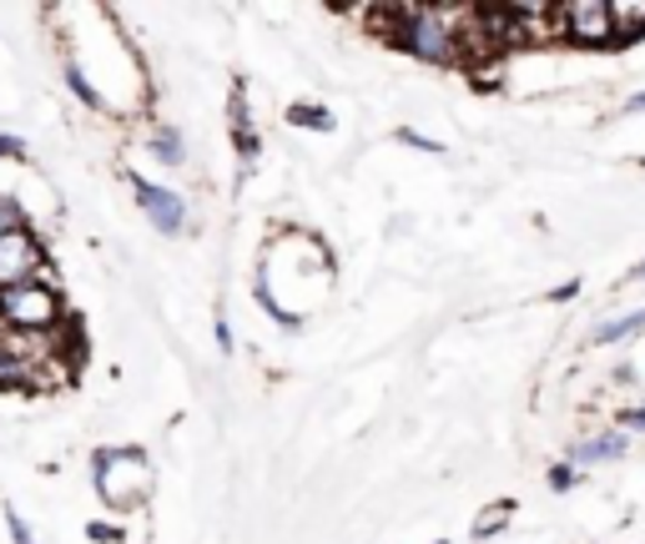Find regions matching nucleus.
I'll list each match as a JSON object with an SVG mask.
<instances>
[{
  "instance_id": "obj_1",
  "label": "nucleus",
  "mask_w": 645,
  "mask_h": 544,
  "mask_svg": "<svg viewBox=\"0 0 645 544\" xmlns=\"http://www.w3.org/2000/svg\"><path fill=\"white\" fill-rule=\"evenodd\" d=\"M373 21L383 26V41L404 46L414 61L424 66H464V6H383L373 11Z\"/></svg>"
},
{
  "instance_id": "obj_2",
  "label": "nucleus",
  "mask_w": 645,
  "mask_h": 544,
  "mask_svg": "<svg viewBox=\"0 0 645 544\" xmlns=\"http://www.w3.org/2000/svg\"><path fill=\"white\" fill-rule=\"evenodd\" d=\"M0 328H11L21 338H56L67 328V303L61 293L46 283H26V288H11V293H0Z\"/></svg>"
},
{
  "instance_id": "obj_11",
  "label": "nucleus",
  "mask_w": 645,
  "mask_h": 544,
  "mask_svg": "<svg viewBox=\"0 0 645 544\" xmlns=\"http://www.w3.org/2000/svg\"><path fill=\"white\" fill-rule=\"evenodd\" d=\"M288 121H293V127H313V131H333V117L323 107H303V101H298L293 111H288Z\"/></svg>"
},
{
  "instance_id": "obj_18",
  "label": "nucleus",
  "mask_w": 645,
  "mask_h": 544,
  "mask_svg": "<svg viewBox=\"0 0 645 544\" xmlns=\"http://www.w3.org/2000/svg\"><path fill=\"white\" fill-rule=\"evenodd\" d=\"M6 157H26V142H21V137H0V162H6Z\"/></svg>"
},
{
  "instance_id": "obj_10",
  "label": "nucleus",
  "mask_w": 645,
  "mask_h": 544,
  "mask_svg": "<svg viewBox=\"0 0 645 544\" xmlns=\"http://www.w3.org/2000/svg\"><path fill=\"white\" fill-rule=\"evenodd\" d=\"M147 147H152V157L162 167H182L187 162V142H182V131H177V127H157L152 137H147Z\"/></svg>"
},
{
  "instance_id": "obj_6",
  "label": "nucleus",
  "mask_w": 645,
  "mask_h": 544,
  "mask_svg": "<svg viewBox=\"0 0 645 544\" xmlns=\"http://www.w3.org/2000/svg\"><path fill=\"white\" fill-rule=\"evenodd\" d=\"M137 208L152 218V228L157 232H182L187 228V197L182 192H172V187H157V182H142L137 177Z\"/></svg>"
},
{
  "instance_id": "obj_9",
  "label": "nucleus",
  "mask_w": 645,
  "mask_h": 544,
  "mask_svg": "<svg viewBox=\"0 0 645 544\" xmlns=\"http://www.w3.org/2000/svg\"><path fill=\"white\" fill-rule=\"evenodd\" d=\"M611 16H615V36H621V46L645 36V0H611Z\"/></svg>"
},
{
  "instance_id": "obj_19",
  "label": "nucleus",
  "mask_w": 645,
  "mask_h": 544,
  "mask_svg": "<svg viewBox=\"0 0 645 544\" xmlns=\"http://www.w3.org/2000/svg\"><path fill=\"white\" fill-rule=\"evenodd\" d=\"M625 283H645V258H641V262H635V268H631V278H625Z\"/></svg>"
},
{
  "instance_id": "obj_15",
  "label": "nucleus",
  "mask_w": 645,
  "mask_h": 544,
  "mask_svg": "<svg viewBox=\"0 0 645 544\" xmlns=\"http://www.w3.org/2000/svg\"><path fill=\"white\" fill-rule=\"evenodd\" d=\"M575 484H580V469L575 464H555V469H550V490H555V494L575 490Z\"/></svg>"
},
{
  "instance_id": "obj_12",
  "label": "nucleus",
  "mask_w": 645,
  "mask_h": 544,
  "mask_svg": "<svg viewBox=\"0 0 645 544\" xmlns=\"http://www.w3.org/2000/svg\"><path fill=\"white\" fill-rule=\"evenodd\" d=\"M67 87L77 91L81 101H87V107H97L101 111V91H91V81H87V71H81L77 61H67Z\"/></svg>"
},
{
  "instance_id": "obj_16",
  "label": "nucleus",
  "mask_w": 645,
  "mask_h": 544,
  "mask_svg": "<svg viewBox=\"0 0 645 544\" xmlns=\"http://www.w3.org/2000/svg\"><path fill=\"white\" fill-rule=\"evenodd\" d=\"M621 429L625 434H645V403L641 409H621Z\"/></svg>"
},
{
  "instance_id": "obj_5",
  "label": "nucleus",
  "mask_w": 645,
  "mask_h": 544,
  "mask_svg": "<svg viewBox=\"0 0 645 544\" xmlns=\"http://www.w3.org/2000/svg\"><path fill=\"white\" fill-rule=\"evenodd\" d=\"M51 278V258H46V242L31 228H16L0 238V293L26 283H46Z\"/></svg>"
},
{
  "instance_id": "obj_7",
  "label": "nucleus",
  "mask_w": 645,
  "mask_h": 544,
  "mask_svg": "<svg viewBox=\"0 0 645 544\" xmlns=\"http://www.w3.org/2000/svg\"><path fill=\"white\" fill-rule=\"evenodd\" d=\"M625 449H631V434H625V429H605V434L575 439L570 454H565V464H575L580 474H585V469H595V464H615V459H625Z\"/></svg>"
},
{
  "instance_id": "obj_14",
  "label": "nucleus",
  "mask_w": 645,
  "mask_h": 544,
  "mask_svg": "<svg viewBox=\"0 0 645 544\" xmlns=\"http://www.w3.org/2000/svg\"><path fill=\"white\" fill-rule=\"evenodd\" d=\"M500 524H510V504H494V510H484L480 524H474V534H480V540H490Z\"/></svg>"
},
{
  "instance_id": "obj_4",
  "label": "nucleus",
  "mask_w": 645,
  "mask_h": 544,
  "mask_svg": "<svg viewBox=\"0 0 645 544\" xmlns=\"http://www.w3.org/2000/svg\"><path fill=\"white\" fill-rule=\"evenodd\" d=\"M560 36L570 46H580V51H611V46H621L611 0H565L560 6Z\"/></svg>"
},
{
  "instance_id": "obj_8",
  "label": "nucleus",
  "mask_w": 645,
  "mask_h": 544,
  "mask_svg": "<svg viewBox=\"0 0 645 544\" xmlns=\"http://www.w3.org/2000/svg\"><path fill=\"white\" fill-rule=\"evenodd\" d=\"M635 333H645V308H641V313L611 318V323H595L591 328V343H595V349H605V343H621V338H635Z\"/></svg>"
},
{
  "instance_id": "obj_17",
  "label": "nucleus",
  "mask_w": 645,
  "mask_h": 544,
  "mask_svg": "<svg viewBox=\"0 0 645 544\" xmlns=\"http://www.w3.org/2000/svg\"><path fill=\"white\" fill-rule=\"evenodd\" d=\"M6 520H11V540H16V544H36V540H31V524H26L21 514L6 510Z\"/></svg>"
},
{
  "instance_id": "obj_13",
  "label": "nucleus",
  "mask_w": 645,
  "mask_h": 544,
  "mask_svg": "<svg viewBox=\"0 0 645 544\" xmlns=\"http://www.w3.org/2000/svg\"><path fill=\"white\" fill-rule=\"evenodd\" d=\"M16 228H26V212H21V202H16V197L0 192V238H6V232H16Z\"/></svg>"
},
{
  "instance_id": "obj_3",
  "label": "nucleus",
  "mask_w": 645,
  "mask_h": 544,
  "mask_svg": "<svg viewBox=\"0 0 645 544\" xmlns=\"http://www.w3.org/2000/svg\"><path fill=\"white\" fill-rule=\"evenodd\" d=\"M97 494L107 510H137L152 494V464L137 449H101L97 454Z\"/></svg>"
}]
</instances>
